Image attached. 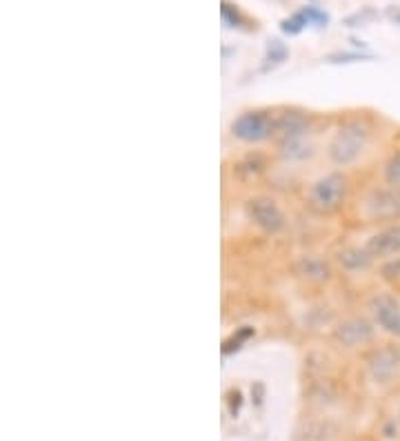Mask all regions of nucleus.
Returning a JSON list of instances; mask_svg holds the SVG:
<instances>
[{
	"label": "nucleus",
	"instance_id": "nucleus-1",
	"mask_svg": "<svg viewBox=\"0 0 400 441\" xmlns=\"http://www.w3.org/2000/svg\"><path fill=\"white\" fill-rule=\"evenodd\" d=\"M367 145H369L367 125H362L360 121H349L334 134V139L329 141V147H327L329 161L338 167H347L358 161L362 152L367 150Z\"/></svg>",
	"mask_w": 400,
	"mask_h": 441
},
{
	"label": "nucleus",
	"instance_id": "nucleus-2",
	"mask_svg": "<svg viewBox=\"0 0 400 441\" xmlns=\"http://www.w3.org/2000/svg\"><path fill=\"white\" fill-rule=\"evenodd\" d=\"M347 199V178L340 172L320 176L310 189L307 203L316 214H334Z\"/></svg>",
	"mask_w": 400,
	"mask_h": 441
},
{
	"label": "nucleus",
	"instance_id": "nucleus-3",
	"mask_svg": "<svg viewBox=\"0 0 400 441\" xmlns=\"http://www.w3.org/2000/svg\"><path fill=\"white\" fill-rule=\"evenodd\" d=\"M273 127H276V116L271 111H245L232 123V134L243 143H262L273 137Z\"/></svg>",
	"mask_w": 400,
	"mask_h": 441
},
{
	"label": "nucleus",
	"instance_id": "nucleus-4",
	"mask_svg": "<svg viewBox=\"0 0 400 441\" xmlns=\"http://www.w3.org/2000/svg\"><path fill=\"white\" fill-rule=\"evenodd\" d=\"M365 214L374 223H396L400 221V189L385 185L374 187L365 196Z\"/></svg>",
	"mask_w": 400,
	"mask_h": 441
},
{
	"label": "nucleus",
	"instance_id": "nucleus-5",
	"mask_svg": "<svg viewBox=\"0 0 400 441\" xmlns=\"http://www.w3.org/2000/svg\"><path fill=\"white\" fill-rule=\"evenodd\" d=\"M247 217L265 234H280L285 230V214L278 208V203L267 196H256L247 201Z\"/></svg>",
	"mask_w": 400,
	"mask_h": 441
},
{
	"label": "nucleus",
	"instance_id": "nucleus-6",
	"mask_svg": "<svg viewBox=\"0 0 400 441\" xmlns=\"http://www.w3.org/2000/svg\"><path fill=\"white\" fill-rule=\"evenodd\" d=\"M369 312L374 323L381 327L383 332L400 339V301L394 294H376L369 301Z\"/></svg>",
	"mask_w": 400,
	"mask_h": 441
},
{
	"label": "nucleus",
	"instance_id": "nucleus-7",
	"mask_svg": "<svg viewBox=\"0 0 400 441\" xmlns=\"http://www.w3.org/2000/svg\"><path fill=\"white\" fill-rule=\"evenodd\" d=\"M367 370L376 383L392 381L400 370V348L383 346V348L371 350L367 357Z\"/></svg>",
	"mask_w": 400,
	"mask_h": 441
},
{
	"label": "nucleus",
	"instance_id": "nucleus-8",
	"mask_svg": "<svg viewBox=\"0 0 400 441\" xmlns=\"http://www.w3.org/2000/svg\"><path fill=\"white\" fill-rule=\"evenodd\" d=\"M376 323L362 319V316H353V319L342 321L336 330H334V339L345 348H358L365 343H371L374 341V334H376Z\"/></svg>",
	"mask_w": 400,
	"mask_h": 441
},
{
	"label": "nucleus",
	"instance_id": "nucleus-9",
	"mask_svg": "<svg viewBox=\"0 0 400 441\" xmlns=\"http://www.w3.org/2000/svg\"><path fill=\"white\" fill-rule=\"evenodd\" d=\"M365 250L371 254V258H396L400 256V223H390L383 230L371 234Z\"/></svg>",
	"mask_w": 400,
	"mask_h": 441
},
{
	"label": "nucleus",
	"instance_id": "nucleus-10",
	"mask_svg": "<svg viewBox=\"0 0 400 441\" xmlns=\"http://www.w3.org/2000/svg\"><path fill=\"white\" fill-rule=\"evenodd\" d=\"M310 132V116L303 114L298 109H287L276 116V127H273V137L278 141L307 137Z\"/></svg>",
	"mask_w": 400,
	"mask_h": 441
},
{
	"label": "nucleus",
	"instance_id": "nucleus-11",
	"mask_svg": "<svg viewBox=\"0 0 400 441\" xmlns=\"http://www.w3.org/2000/svg\"><path fill=\"white\" fill-rule=\"evenodd\" d=\"M278 152L285 161L301 163L314 156V145L307 141V137H296V139H285L278 141Z\"/></svg>",
	"mask_w": 400,
	"mask_h": 441
},
{
	"label": "nucleus",
	"instance_id": "nucleus-12",
	"mask_svg": "<svg viewBox=\"0 0 400 441\" xmlns=\"http://www.w3.org/2000/svg\"><path fill=\"white\" fill-rule=\"evenodd\" d=\"M338 263L342 270H347V272H362V270H369L374 258L371 254L362 247H345V250L338 252Z\"/></svg>",
	"mask_w": 400,
	"mask_h": 441
},
{
	"label": "nucleus",
	"instance_id": "nucleus-13",
	"mask_svg": "<svg viewBox=\"0 0 400 441\" xmlns=\"http://www.w3.org/2000/svg\"><path fill=\"white\" fill-rule=\"evenodd\" d=\"M296 272L307 281H327L331 277V268L323 261V258L303 256L301 261L296 263Z\"/></svg>",
	"mask_w": 400,
	"mask_h": 441
},
{
	"label": "nucleus",
	"instance_id": "nucleus-14",
	"mask_svg": "<svg viewBox=\"0 0 400 441\" xmlns=\"http://www.w3.org/2000/svg\"><path fill=\"white\" fill-rule=\"evenodd\" d=\"M287 56H289V49H287V45H285L282 40H278V38H269L267 40V54H265L267 65L276 67V65L287 61Z\"/></svg>",
	"mask_w": 400,
	"mask_h": 441
},
{
	"label": "nucleus",
	"instance_id": "nucleus-15",
	"mask_svg": "<svg viewBox=\"0 0 400 441\" xmlns=\"http://www.w3.org/2000/svg\"><path fill=\"white\" fill-rule=\"evenodd\" d=\"M383 176H385V183H387V185H392V187L400 189V150L394 152V154L385 161Z\"/></svg>",
	"mask_w": 400,
	"mask_h": 441
},
{
	"label": "nucleus",
	"instance_id": "nucleus-16",
	"mask_svg": "<svg viewBox=\"0 0 400 441\" xmlns=\"http://www.w3.org/2000/svg\"><path fill=\"white\" fill-rule=\"evenodd\" d=\"M374 56L367 52H334L329 54L325 63L329 65H349V63H362V61H371Z\"/></svg>",
	"mask_w": 400,
	"mask_h": 441
},
{
	"label": "nucleus",
	"instance_id": "nucleus-17",
	"mask_svg": "<svg viewBox=\"0 0 400 441\" xmlns=\"http://www.w3.org/2000/svg\"><path fill=\"white\" fill-rule=\"evenodd\" d=\"M310 25V20H307V16L303 14V11H296L294 16L280 20V31L287 33V36H298V33Z\"/></svg>",
	"mask_w": 400,
	"mask_h": 441
},
{
	"label": "nucleus",
	"instance_id": "nucleus-18",
	"mask_svg": "<svg viewBox=\"0 0 400 441\" xmlns=\"http://www.w3.org/2000/svg\"><path fill=\"white\" fill-rule=\"evenodd\" d=\"M376 18H378V11L371 7H362L360 11L349 14L342 22H345V27H365V25H369V22H374Z\"/></svg>",
	"mask_w": 400,
	"mask_h": 441
},
{
	"label": "nucleus",
	"instance_id": "nucleus-19",
	"mask_svg": "<svg viewBox=\"0 0 400 441\" xmlns=\"http://www.w3.org/2000/svg\"><path fill=\"white\" fill-rule=\"evenodd\" d=\"M251 334H254V327H249V325L240 327L238 332H234V334L225 341V346H223V355H232L234 350H240V348H243V343L247 341V339H249Z\"/></svg>",
	"mask_w": 400,
	"mask_h": 441
},
{
	"label": "nucleus",
	"instance_id": "nucleus-20",
	"mask_svg": "<svg viewBox=\"0 0 400 441\" xmlns=\"http://www.w3.org/2000/svg\"><path fill=\"white\" fill-rule=\"evenodd\" d=\"M221 14H223V22L227 27H240L245 22L243 14L238 11L236 5H232L230 0H223V7H221Z\"/></svg>",
	"mask_w": 400,
	"mask_h": 441
},
{
	"label": "nucleus",
	"instance_id": "nucleus-21",
	"mask_svg": "<svg viewBox=\"0 0 400 441\" xmlns=\"http://www.w3.org/2000/svg\"><path fill=\"white\" fill-rule=\"evenodd\" d=\"M301 11L307 16V20H310V25H314V27H318V29H323V27L329 25V14H327V11H323V9H318V7L310 5V7H305V9H301Z\"/></svg>",
	"mask_w": 400,
	"mask_h": 441
},
{
	"label": "nucleus",
	"instance_id": "nucleus-22",
	"mask_svg": "<svg viewBox=\"0 0 400 441\" xmlns=\"http://www.w3.org/2000/svg\"><path fill=\"white\" fill-rule=\"evenodd\" d=\"M240 405H243V394H240V390H232L230 392V412L236 415L240 410Z\"/></svg>",
	"mask_w": 400,
	"mask_h": 441
},
{
	"label": "nucleus",
	"instance_id": "nucleus-23",
	"mask_svg": "<svg viewBox=\"0 0 400 441\" xmlns=\"http://www.w3.org/2000/svg\"><path fill=\"white\" fill-rule=\"evenodd\" d=\"M385 16L390 18L394 25H398L400 27V7H387L385 9Z\"/></svg>",
	"mask_w": 400,
	"mask_h": 441
},
{
	"label": "nucleus",
	"instance_id": "nucleus-24",
	"mask_svg": "<svg viewBox=\"0 0 400 441\" xmlns=\"http://www.w3.org/2000/svg\"><path fill=\"white\" fill-rule=\"evenodd\" d=\"M278 3H289V0H278Z\"/></svg>",
	"mask_w": 400,
	"mask_h": 441
},
{
	"label": "nucleus",
	"instance_id": "nucleus-25",
	"mask_svg": "<svg viewBox=\"0 0 400 441\" xmlns=\"http://www.w3.org/2000/svg\"><path fill=\"white\" fill-rule=\"evenodd\" d=\"M398 421H400V412H398Z\"/></svg>",
	"mask_w": 400,
	"mask_h": 441
}]
</instances>
